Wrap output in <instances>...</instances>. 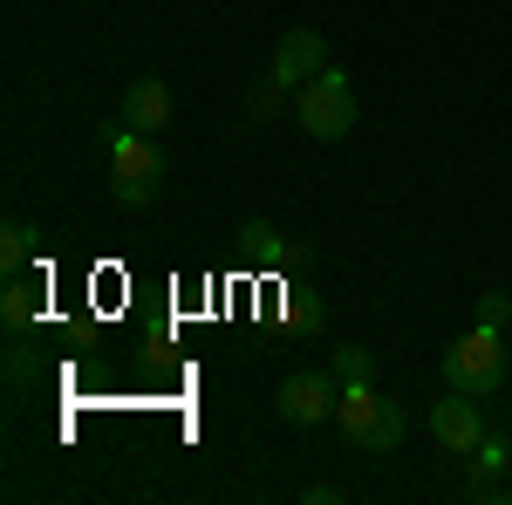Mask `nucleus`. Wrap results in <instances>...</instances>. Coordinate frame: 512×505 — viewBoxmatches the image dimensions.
<instances>
[{
  "mask_svg": "<svg viewBox=\"0 0 512 505\" xmlns=\"http://www.w3.org/2000/svg\"><path fill=\"white\" fill-rule=\"evenodd\" d=\"M478 328H512V301L506 294H478Z\"/></svg>",
  "mask_w": 512,
  "mask_h": 505,
  "instance_id": "14",
  "label": "nucleus"
},
{
  "mask_svg": "<svg viewBox=\"0 0 512 505\" xmlns=\"http://www.w3.org/2000/svg\"><path fill=\"white\" fill-rule=\"evenodd\" d=\"M294 117H301V130H308V137H321V144L349 137L355 117H362V103H355V82L342 76V69H321V76L308 82V89H301Z\"/></svg>",
  "mask_w": 512,
  "mask_h": 505,
  "instance_id": "3",
  "label": "nucleus"
},
{
  "mask_svg": "<svg viewBox=\"0 0 512 505\" xmlns=\"http://www.w3.org/2000/svg\"><path fill=\"white\" fill-rule=\"evenodd\" d=\"M321 69H328V41H321L315 28H287V35H280V48H274V69H267V76H280L287 89H308Z\"/></svg>",
  "mask_w": 512,
  "mask_h": 505,
  "instance_id": "7",
  "label": "nucleus"
},
{
  "mask_svg": "<svg viewBox=\"0 0 512 505\" xmlns=\"http://www.w3.org/2000/svg\"><path fill=\"white\" fill-rule=\"evenodd\" d=\"M335 376H342V389L369 383V376H376V355H369V349H342V355H335Z\"/></svg>",
  "mask_w": 512,
  "mask_h": 505,
  "instance_id": "13",
  "label": "nucleus"
},
{
  "mask_svg": "<svg viewBox=\"0 0 512 505\" xmlns=\"http://www.w3.org/2000/svg\"><path fill=\"white\" fill-rule=\"evenodd\" d=\"M158 192H164V151H158V137H144V130L117 123V130H110V198L137 212V205H151Z\"/></svg>",
  "mask_w": 512,
  "mask_h": 505,
  "instance_id": "1",
  "label": "nucleus"
},
{
  "mask_svg": "<svg viewBox=\"0 0 512 505\" xmlns=\"http://www.w3.org/2000/svg\"><path fill=\"white\" fill-rule=\"evenodd\" d=\"M123 123H130V130H144V137L164 130V123H171V89H164L158 76H137L130 89H123Z\"/></svg>",
  "mask_w": 512,
  "mask_h": 505,
  "instance_id": "8",
  "label": "nucleus"
},
{
  "mask_svg": "<svg viewBox=\"0 0 512 505\" xmlns=\"http://www.w3.org/2000/svg\"><path fill=\"white\" fill-rule=\"evenodd\" d=\"M431 437L451 451V458H478V444L492 437V430H485V410H478V396L451 389L444 403H431Z\"/></svg>",
  "mask_w": 512,
  "mask_h": 505,
  "instance_id": "6",
  "label": "nucleus"
},
{
  "mask_svg": "<svg viewBox=\"0 0 512 505\" xmlns=\"http://www.w3.org/2000/svg\"><path fill=\"white\" fill-rule=\"evenodd\" d=\"M246 110H253V117H260V123H274L280 110H287V82H280V76L253 82V96H246Z\"/></svg>",
  "mask_w": 512,
  "mask_h": 505,
  "instance_id": "12",
  "label": "nucleus"
},
{
  "mask_svg": "<svg viewBox=\"0 0 512 505\" xmlns=\"http://www.w3.org/2000/svg\"><path fill=\"white\" fill-rule=\"evenodd\" d=\"M35 226H28V219H7V233H0V267H7V280H14V273H21V260H28V253H35Z\"/></svg>",
  "mask_w": 512,
  "mask_h": 505,
  "instance_id": "10",
  "label": "nucleus"
},
{
  "mask_svg": "<svg viewBox=\"0 0 512 505\" xmlns=\"http://www.w3.org/2000/svg\"><path fill=\"white\" fill-rule=\"evenodd\" d=\"M444 383L465 389V396H492V389L506 383V342H499V328L458 335V342L444 349Z\"/></svg>",
  "mask_w": 512,
  "mask_h": 505,
  "instance_id": "4",
  "label": "nucleus"
},
{
  "mask_svg": "<svg viewBox=\"0 0 512 505\" xmlns=\"http://www.w3.org/2000/svg\"><path fill=\"white\" fill-rule=\"evenodd\" d=\"M0 321H7V335H21V328L35 321V287L7 280V294H0Z\"/></svg>",
  "mask_w": 512,
  "mask_h": 505,
  "instance_id": "11",
  "label": "nucleus"
},
{
  "mask_svg": "<svg viewBox=\"0 0 512 505\" xmlns=\"http://www.w3.org/2000/svg\"><path fill=\"white\" fill-rule=\"evenodd\" d=\"M239 246H246L260 267H280V260H287V246H280V233L267 219H246V226H239Z\"/></svg>",
  "mask_w": 512,
  "mask_h": 505,
  "instance_id": "9",
  "label": "nucleus"
},
{
  "mask_svg": "<svg viewBox=\"0 0 512 505\" xmlns=\"http://www.w3.org/2000/svg\"><path fill=\"white\" fill-rule=\"evenodd\" d=\"M7 383H35V355H28V349L7 355Z\"/></svg>",
  "mask_w": 512,
  "mask_h": 505,
  "instance_id": "15",
  "label": "nucleus"
},
{
  "mask_svg": "<svg viewBox=\"0 0 512 505\" xmlns=\"http://www.w3.org/2000/svg\"><path fill=\"white\" fill-rule=\"evenodd\" d=\"M274 410H280V424H294V430L328 424V417L342 410V376H335V369H294V376L274 389Z\"/></svg>",
  "mask_w": 512,
  "mask_h": 505,
  "instance_id": "5",
  "label": "nucleus"
},
{
  "mask_svg": "<svg viewBox=\"0 0 512 505\" xmlns=\"http://www.w3.org/2000/svg\"><path fill=\"white\" fill-rule=\"evenodd\" d=\"M335 424H342V437H349L355 451L383 458V451H396V444H403L410 417H403V403L376 396L369 383H349V389H342V410H335Z\"/></svg>",
  "mask_w": 512,
  "mask_h": 505,
  "instance_id": "2",
  "label": "nucleus"
}]
</instances>
